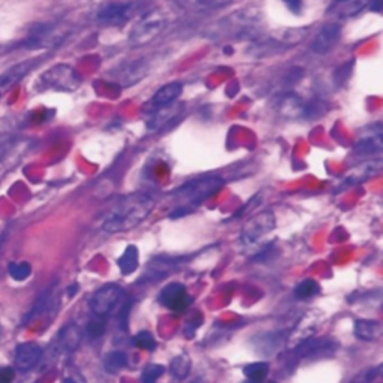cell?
<instances>
[{
  "label": "cell",
  "mask_w": 383,
  "mask_h": 383,
  "mask_svg": "<svg viewBox=\"0 0 383 383\" xmlns=\"http://www.w3.org/2000/svg\"><path fill=\"white\" fill-rule=\"evenodd\" d=\"M165 367L161 364H149L142 368L141 383H158V380L163 376Z\"/></svg>",
  "instance_id": "4316f807"
},
{
  "label": "cell",
  "mask_w": 383,
  "mask_h": 383,
  "mask_svg": "<svg viewBox=\"0 0 383 383\" xmlns=\"http://www.w3.org/2000/svg\"><path fill=\"white\" fill-rule=\"evenodd\" d=\"M275 227V215L272 211H262L250 218L241 231V241L244 244H253L260 238L268 235Z\"/></svg>",
  "instance_id": "52a82bcc"
},
{
  "label": "cell",
  "mask_w": 383,
  "mask_h": 383,
  "mask_svg": "<svg viewBox=\"0 0 383 383\" xmlns=\"http://www.w3.org/2000/svg\"><path fill=\"white\" fill-rule=\"evenodd\" d=\"M337 341L332 339H307L303 343H299L295 355L296 358H327L337 352Z\"/></svg>",
  "instance_id": "8fae6325"
},
{
  "label": "cell",
  "mask_w": 383,
  "mask_h": 383,
  "mask_svg": "<svg viewBox=\"0 0 383 383\" xmlns=\"http://www.w3.org/2000/svg\"><path fill=\"white\" fill-rule=\"evenodd\" d=\"M159 301L166 308H171L172 311L180 313V311H184L192 304V298L187 295L184 284L170 283L159 294Z\"/></svg>",
  "instance_id": "4fadbf2b"
},
{
  "label": "cell",
  "mask_w": 383,
  "mask_h": 383,
  "mask_svg": "<svg viewBox=\"0 0 383 383\" xmlns=\"http://www.w3.org/2000/svg\"><path fill=\"white\" fill-rule=\"evenodd\" d=\"M127 367V355L122 351H113L103 358V368L106 373L118 375L120 371Z\"/></svg>",
  "instance_id": "44dd1931"
},
{
  "label": "cell",
  "mask_w": 383,
  "mask_h": 383,
  "mask_svg": "<svg viewBox=\"0 0 383 383\" xmlns=\"http://www.w3.org/2000/svg\"><path fill=\"white\" fill-rule=\"evenodd\" d=\"M122 289L115 284H106L96 291L90 299V308L98 318H105L111 315L114 308L118 306L122 299Z\"/></svg>",
  "instance_id": "ba28073f"
},
{
  "label": "cell",
  "mask_w": 383,
  "mask_h": 383,
  "mask_svg": "<svg viewBox=\"0 0 383 383\" xmlns=\"http://www.w3.org/2000/svg\"><path fill=\"white\" fill-rule=\"evenodd\" d=\"M341 38V24L327 23L318 30L313 41L310 44V51L318 56H325L334 50Z\"/></svg>",
  "instance_id": "30bf717a"
},
{
  "label": "cell",
  "mask_w": 383,
  "mask_h": 383,
  "mask_svg": "<svg viewBox=\"0 0 383 383\" xmlns=\"http://www.w3.org/2000/svg\"><path fill=\"white\" fill-rule=\"evenodd\" d=\"M284 6L289 9L294 14H299L303 9V0H282Z\"/></svg>",
  "instance_id": "e575fe53"
},
{
  "label": "cell",
  "mask_w": 383,
  "mask_h": 383,
  "mask_svg": "<svg viewBox=\"0 0 383 383\" xmlns=\"http://www.w3.org/2000/svg\"><path fill=\"white\" fill-rule=\"evenodd\" d=\"M2 335H4V329L0 327V341H2Z\"/></svg>",
  "instance_id": "8d00e7d4"
},
{
  "label": "cell",
  "mask_w": 383,
  "mask_h": 383,
  "mask_svg": "<svg viewBox=\"0 0 383 383\" xmlns=\"http://www.w3.org/2000/svg\"><path fill=\"white\" fill-rule=\"evenodd\" d=\"M82 339L81 329L75 325V323H68L58 332V344L62 346V349L65 351H75L80 346Z\"/></svg>",
  "instance_id": "e0dca14e"
},
{
  "label": "cell",
  "mask_w": 383,
  "mask_h": 383,
  "mask_svg": "<svg viewBox=\"0 0 383 383\" xmlns=\"http://www.w3.org/2000/svg\"><path fill=\"white\" fill-rule=\"evenodd\" d=\"M62 383H86V380H84V377L77 370H68L63 376Z\"/></svg>",
  "instance_id": "1f68e13d"
},
{
  "label": "cell",
  "mask_w": 383,
  "mask_h": 383,
  "mask_svg": "<svg viewBox=\"0 0 383 383\" xmlns=\"http://www.w3.org/2000/svg\"><path fill=\"white\" fill-rule=\"evenodd\" d=\"M137 11L138 4L134 0H110L96 12V21L103 26H123L132 20Z\"/></svg>",
  "instance_id": "8992f818"
},
{
  "label": "cell",
  "mask_w": 383,
  "mask_h": 383,
  "mask_svg": "<svg viewBox=\"0 0 383 383\" xmlns=\"http://www.w3.org/2000/svg\"><path fill=\"white\" fill-rule=\"evenodd\" d=\"M380 373V365L379 367H371L367 370H363L361 373H358L351 383H371Z\"/></svg>",
  "instance_id": "4dcf8cb0"
},
{
  "label": "cell",
  "mask_w": 383,
  "mask_h": 383,
  "mask_svg": "<svg viewBox=\"0 0 383 383\" xmlns=\"http://www.w3.org/2000/svg\"><path fill=\"white\" fill-rule=\"evenodd\" d=\"M182 93H183L182 82H178V81L168 82L154 93L150 103L154 110H161V108L172 105L180 98V96H182Z\"/></svg>",
  "instance_id": "9a60e30c"
},
{
  "label": "cell",
  "mask_w": 383,
  "mask_h": 383,
  "mask_svg": "<svg viewBox=\"0 0 383 383\" xmlns=\"http://www.w3.org/2000/svg\"><path fill=\"white\" fill-rule=\"evenodd\" d=\"M383 149V138H382V125L375 123L368 129L363 130L353 146L355 156H373L379 154Z\"/></svg>",
  "instance_id": "7c38bea8"
},
{
  "label": "cell",
  "mask_w": 383,
  "mask_h": 383,
  "mask_svg": "<svg viewBox=\"0 0 383 383\" xmlns=\"http://www.w3.org/2000/svg\"><path fill=\"white\" fill-rule=\"evenodd\" d=\"M344 2H347V0H334V5H341Z\"/></svg>",
  "instance_id": "d590c367"
},
{
  "label": "cell",
  "mask_w": 383,
  "mask_h": 383,
  "mask_svg": "<svg viewBox=\"0 0 383 383\" xmlns=\"http://www.w3.org/2000/svg\"><path fill=\"white\" fill-rule=\"evenodd\" d=\"M42 356V347L36 343H23L17 346L15 367L20 371H29L39 363Z\"/></svg>",
  "instance_id": "5bb4252c"
},
{
  "label": "cell",
  "mask_w": 383,
  "mask_h": 383,
  "mask_svg": "<svg viewBox=\"0 0 383 383\" xmlns=\"http://www.w3.org/2000/svg\"><path fill=\"white\" fill-rule=\"evenodd\" d=\"M81 84V77L75 68L66 63H58L53 68L46 69L44 74H41L38 82H36V89L39 92L44 90H54V92H65L70 93L75 92Z\"/></svg>",
  "instance_id": "5b68a950"
},
{
  "label": "cell",
  "mask_w": 383,
  "mask_h": 383,
  "mask_svg": "<svg viewBox=\"0 0 383 383\" xmlns=\"http://www.w3.org/2000/svg\"><path fill=\"white\" fill-rule=\"evenodd\" d=\"M192 370V361L187 355H178L175 356L171 365H170V371L174 379L177 380H184Z\"/></svg>",
  "instance_id": "cb8c5ba5"
},
{
  "label": "cell",
  "mask_w": 383,
  "mask_h": 383,
  "mask_svg": "<svg viewBox=\"0 0 383 383\" xmlns=\"http://www.w3.org/2000/svg\"><path fill=\"white\" fill-rule=\"evenodd\" d=\"M15 379V371L11 367H0V383H12Z\"/></svg>",
  "instance_id": "d6a6232c"
},
{
  "label": "cell",
  "mask_w": 383,
  "mask_h": 383,
  "mask_svg": "<svg viewBox=\"0 0 383 383\" xmlns=\"http://www.w3.org/2000/svg\"><path fill=\"white\" fill-rule=\"evenodd\" d=\"M68 38V30L54 23L38 24L30 29L29 34L18 42V46L24 50H53V48L62 45Z\"/></svg>",
  "instance_id": "277c9868"
},
{
  "label": "cell",
  "mask_w": 383,
  "mask_h": 383,
  "mask_svg": "<svg viewBox=\"0 0 383 383\" xmlns=\"http://www.w3.org/2000/svg\"><path fill=\"white\" fill-rule=\"evenodd\" d=\"M117 265L120 268V271H122L125 275H129L132 272H135L138 265H139V253H138V249L135 246H129L125 253L122 255V258H120L117 260Z\"/></svg>",
  "instance_id": "7402d4cb"
},
{
  "label": "cell",
  "mask_w": 383,
  "mask_h": 383,
  "mask_svg": "<svg viewBox=\"0 0 383 383\" xmlns=\"http://www.w3.org/2000/svg\"><path fill=\"white\" fill-rule=\"evenodd\" d=\"M170 23V17L162 9H154L142 15L129 32L127 42L132 46H141L151 42L165 30Z\"/></svg>",
  "instance_id": "3957f363"
},
{
  "label": "cell",
  "mask_w": 383,
  "mask_h": 383,
  "mask_svg": "<svg viewBox=\"0 0 383 383\" xmlns=\"http://www.w3.org/2000/svg\"><path fill=\"white\" fill-rule=\"evenodd\" d=\"M147 72V66H146V62H135V63H130L125 68H122V78H118V81L122 80V82L125 84V86H135V84L146 75Z\"/></svg>",
  "instance_id": "ffe728a7"
},
{
  "label": "cell",
  "mask_w": 383,
  "mask_h": 383,
  "mask_svg": "<svg viewBox=\"0 0 383 383\" xmlns=\"http://www.w3.org/2000/svg\"><path fill=\"white\" fill-rule=\"evenodd\" d=\"M373 0H347L343 4L341 8V17L349 18L358 15L359 12H363L365 8H370Z\"/></svg>",
  "instance_id": "d4e9b609"
},
{
  "label": "cell",
  "mask_w": 383,
  "mask_h": 383,
  "mask_svg": "<svg viewBox=\"0 0 383 383\" xmlns=\"http://www.w3.org/2000/svg\"><path fill=\"white\" fill-rule=\"evenodd\" d=\"M353 332L359 340L364 341H375L380 337L382 334V325L376 320H368V319H358L355 320Z\"/></svg>",
  "instance_id": "2e32d148"
},
{
  "label": "cell",
  "mask_w": 383,
  "mask_h": 383,
  "mask_svg": "<svg viewBox=\"0 0 383 383\" xmlns=\"http://www.w3.org/2000/svg\"><path fill=\"white\" fill-rule=\"evenodd\" d=\"M2 51H4V48H2V46H0V53H2Z\"/></svg>",
  "instance_id": "74e56055"
},
{
  "label": "cell",
  "mask_w": 383,
  "mask_h": 383,
  "mask_svg": "<svg viewBox=\"0 0 383 383\" xmlns=\"http://www.w3.org/2000/svg\"><path fill=\"white\" fill-rule=\"evenodd\" d=\"M382 170V161L380 159H376V161H371V162H367L361 166H358L356 170L347 177V183H361V182H367L368 178L375 177Z\"/></svg>",
  "instance_id": "ac0fdd59"
},
{
  "label": "cell",
  "mask_w": 383,
  "mask_h": 383,
  "mask_svg": "<svg viewBox=\"0 0 383 383\" xmlns=\"http://www.w3.org/2000/svg\"><path fill=\"white\" fill-rule=\"evenodd\" d=\"M42 62V57L36 58H27L23 60L20 63L12 65L8 68L2 75H0V98L5 92H9L26 78L33 69L38 68V65Z\"/></svg>",
  "instance_id": "9c48e42d"
},
{
  "label": "cell",
  "mask_w": 383,
  "mask_h": 383,
  "mask_svg": "<svg viewBox=\"0 0 383 383\" xmlns=\"http://www.w3.org/2000/svg\"><path fill=\"white\" fill-rule=\"evenodd\" d=\"M8 271H9V275L12 279L17 280V282H23L30 275L32 267H30L29 262H12V263H9Z\"/></svg>",
  "instance_id": "83f0119b"
},
{
  "label": "cell",
  "mask_w": 383,
  "mask_h": 383,
  "mask_svg": "<svg viewBox=\"0 0 383 383\" xmlns=\"http://www.w3.org/2000/svg\"><path fill=\"white\" fill-rule=\"evenodd\" d=\"M244 376L249 383H262L270 373V365L267 363H251L244 367Z\"/></svg>",
  "instance_id": "603a6c76"
},
{
  "label": "cell",
  "mask_w": 383,
  "mask_h": 383,
  "mask_svg": "<svg viewBox=\"0 0 383 383\" xmlns=\"http://www.w3.org/2000/svg\"><path fill=\"white\" fill-rule=\"evenodd\" d=\"M225 180L218 175H207L190 180V182L174 192V196H177L178 201H182V203H180V207L175 211H172L171 218H183L184 214L194 210V207L201 206L203 201L218 194Z\"/></svg>",
  "instance_id": "7a4b0ae2"
},
{
  "label": "cell",
  "mask_w": 383,
  "mask_h": 383,
  "mask_svg": "<svg viewBox=\"0 0 383 383\" xmlns=\"http://www.w3.org/2000/svg\"><path fill=\"white\" fill-rule=\"evenodd\" d=\"M154 208V199L147 194H132L123 196L105 215L102 230L110 234L134 230L149 218Z\"/></svg>",
  "instance_id": "6da1fadb"
},
{
  "label": "cell",
  "mask_w": 383,
  "mask_h": 383,
  "mask_svg": "<svg viewBox=\"0 0 383 383\" xmlns=\"http://www.w3.org/2000/svg\"><path fill=\"white\" fill-rule=\"evenodd\" d=\"M268 383H275V382H268Z\"/></svg>",
  "instance_id": "f35d334b"
},
{
  "label": "cell",
  "mask_w": 383,
  "mask_h": 383,
  "mask_svg": "<svg viewBox=\"0 0 383 383\" xmlns=\"http://www.w3.org/2000/svg\"><path fill=\"white\" fill-rule=\"evenodd\" d=\"M105 329H106V325H105V322L102 320V318L89 320L87 327H86V332L90 339L102 337V335L105 334Z\"/></svg>",
  "instance_id": "f546056e"
},
{
  "label": "cell",
  "mask_w": 383,
  "mask_h": 383,
  "mask_svg": "<svg viewBox=\"0 0 383 383\" xmlns=\"http://www.w3.org/2000/svg\"><path fill=\"white\" fill-rule=\"evenodd\" d=\"M12 146H14V141H12L11 138L0 139V163H2L4 159L9 154Z\"/></svg>",
  "instance_id": "836d02e7"
},
{
  "label": "cell",
  "mask_w": 383,
  "mask_h": 383,
  "mask_svg": "<svg viewBox=\"0 0 383 383\" xmlns=\"http://www.w3.org/2000/svg\"><path fill=\"white\" fill-rule=\"evenodd\" d=\"M177 5L186 11L219 9L232 4L234 0H175Z\"/></svg>",
  "instance_id": "d6986e66"
},
{
  "label": "cell",
  "mask_w": 383,
  "mask_h": 383,
  "mask_svg": "<svg viewBox=\"0 0 383 383\" xmlns=\"http://www.w3.org/2000/svg\"><path fill=\"white\" fill-rule=\"evenodd\" d=\"M295 296L298 299H307V298H311L319 294V284L311 280V279H306L303 280L301 283H299L296 287H295Z\"/></svg>",
  "instance_id": "484cf974"
},
{
  "label": "cell",
  "mask_w": 383,
  "mask_h": 383,
  "mask_svg": "<svg viewBox=\"0 0 383 383\" xmlns=\"http://www.w3.org/2000/svg\"><path fill=\"white\" fill-rule=\"evenodd\" d=\"M132 343L142 351H154L156 346H158L153 334L149 331H139L138 334H135L134 339H132Z\"/></svg>",
  "instance_id": "f1b7e54d"
}]
</instances>
